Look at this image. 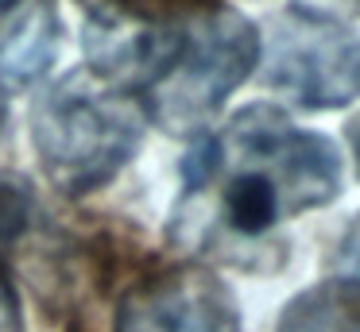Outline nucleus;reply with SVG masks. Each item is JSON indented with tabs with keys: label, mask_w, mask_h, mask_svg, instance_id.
<instances>
[{
	"label": "nucleus",
	"mask_w": 360,
	"mask_h": 332,
	"mask_svg": "<svg viewBox=\"0 0 360 332\" xmlns=\"http://www.w3.org/2000/svg\"><path fill=\"white\" fill-rule=\"evenodd\" d=\"M356 154H360V139H356Z\"/></svg>",
	"instance_id": "4468645a"
},
{
	"label": "nucleus",
	"mask_w": 360,
	"mask_h": 332,
	"mask_svg": "<svg viewBox=\"0 0 360 332\" xmlns=\"http://www.w3.org/2000/svg\"><path fill=\"white\" fill-rule=\"evenodd\" d=\"M140 108L94 74L55 81L32 108L39 166L66 197H86L117 178L120 166L140 151Z\"/></svg>",
	"instance_id": "f257e3e1"
},
{
	"label": "nucleus",
	"mask_w": 360,
	"mask_h": 332,
	"mask_svg": "<svg viewBox=\"0 0 360 332\" xmlns=\"http://www.w3.org/2000/svg\"><path fill=\"white\" fill-rule=\"evenodd\" d=\"M63 46L55 0H27L0 39V93H20L51 69Z\"/></svg>",
	"instance_id": "0eeeda50"
},
{
	"label": "nucleus",
	"mask_w": 360,
	"mask_h": 332,
	"mask_svg": "<svg viewBox=\"0 0 360 332\" xmlns=\"http://www.w3.org/2000/svg\"><path fill=\"white\" fill-rule=\"evenodd\" d=\"M337 267L349 278L352 286H360V213L352 216L349 232L341 236V247H337Z\"/></svg>",
	"instance_id": "9b49d317"
},
{
	"label": "nucleus",
	"mask_w": 360,
	"mask_h": 332,
	"mask_svg": "<svg viewBox=\"0 0 360 332\" xmlns=\"http://www.w3.org/2000/svg\"><path fill=\"white\" fill-rule=\"evenodd\" d=\"M221 162L252 166L271 178L283 213L329 205L341 193V154L321 131H302L271 105H252L233 116L217 143Z\"/></svg>",
	"instance_id": "7ed1b4c3"
},
{
	"label": "nucleus",
	"mask_w": 360,
	"mask_h": 332,
	"mask_svg": "<svg viewBox=\"0 0 360 332\" xmlns=\"http://www.w3.org/2000/svg\"><path fill=\"white\" fill-rule=\"evenodd\" d=\"M27 224H32V193L20 182L0 178V247L12 244L16 236H24Z\"/></svg>",
	"instance_id": "9d476101"
},
{
	"label": "nucleus",
	"mask_w": 360,
	"mask_h": 332,
	"mask_svg": "<svg viewBox=\"0 0 360 332\" xmlns=\"http://www.w3.org/2000/svg\"><path fill=\"white\" fill-rule=\"evenodd\" d=\"M0 332H24L16 293H12V286H8V278H4V274H0Z\"/></svg>",
	"instance_id": "f8f14e48"
},
{
	"label": "nucleus",
	"mask_w": 360,
	"mask_h": 332,
	"mask_svg": "<svg viewBox=\"0 0 360 332\" xmlns=\"http://www.w3.org/2000/svg\"><path fill=\"white\" fill-rule=\"evenodd\" d=\"M117 332H240V309L217 274L174 267L124 293Z\"/></svg>",
	"instance_id": "39448f33"
},
{
	"label": "nucleus",
	"mask_w": 360,
	"mask_h": 332,
	"mask_svg": "<svg viewBox=\"0 0 360 332\" xmlns=\"http://www.w3.org/2000/svg\"><path fill=\"white\" fill-rule=\"evenodd\" d=\"M182 54V31L171 23L89 20L86 58L109 89H155Z\"/></svg>",
	"instance_id": "423d86ee"
},
{
	"label": "nucleus",
	"mask_w": 360,
	"mask_h": 332,
	"mask_svg": "<svg viewBox=\"0 0 360 332\" xmlns=\"http://www.w3.org/2000/svg\"><path fill=\"white\" fill-rule=\"evenodd\" d=\"M259 62V31L233 8H210L194 31H182L174 69L151 89V108L171 131H190L213 116Z\"/></svg>",
	"instance_id": "f03ea898"
},
{
	"label": "nucleus",
	"mask_w": 360,
	"mask_h": 332,
	"mask_svg": "<svg viewBox=\"0 0 360 332\" xmlns=\"http://www.w3.org/2000/svg\"><path fill=\"white\" fill-rule=\"evenodd\" d=\"M349 4H360V0H349Z\"/></svg>",
	"instance_id": "2eb2a0df"
},
{
	"label": "nucleus",
	"mask_w": 360,
	"mask_h": 332,
	"mask_svg": "<svg viewBox=\"0 0 360 332\" xmlns=\"http://www.w3.org/2000/svg\"><path fill=\"white\" fill-rule=\"evenodd\" d=\"M16 4H24V0H0V12H8V8H16Z\"/></svg>",
	"instance_id": "ddd939ff"
},
{
	"label": "nucleus",
	"mask_w": 360,
	"mask_h": 332,
	"mask_svg": "<svg viewBox=\"0 0 360 332\" xmlns=\"http://www.w3.org/2000/svg\"><path fill=\"white\" fill-rule=\"evenodd\" d=\"M221 216H225L229 232L256 239L287 213H283V201L275 193L271 178L252 166H236L225 182V193H221Z\"/></svg>",
	"instance_id": "6e6552de"
},
{
	"label": "nucleus",
	"mask_w": 360,
	"mask_h": 332,
	"mask_svg": "<svg viewBox=\"0 0 360 332\" xmlns=\"http://www.w3.org/2000/svg\"><path fill=\"white\" fill-rule=\"evenodd\" d=\"M279 332H360V290L326 282L298 293L283 309Z\"/></svg>",
	"instance_id": "1a4fd4ad"
},
{
	"label": "nucleus",
	"mask_w": 360,
	"mask_h": 332,
	"mask_svg": "<svg viewBox=\"0 0 360 332\" xmlns=\"http://www.w3.org/2000/svg\"><path fill=\"white\" fill-rule=\"evenodd\" d=\"M264 77L302 108H341L360 97V35L321 12H279L267 23Z\"/></svg>",
	"instance_id": "20e7f679"
}]
</instances>
